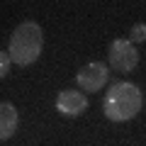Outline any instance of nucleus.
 <instances>
[{
    "label": "nucleus",
    "mask_w": 146,
    "mask_h": 146,
    "mask_svg": "<svg viewBox=\"0 0 146 146\" xmlns=\"http://www.w3.org/2000/svg\"><path fill=\"white\" fill-rule=\"evenodd\" d=\"M110 66L117 73H131L139 66V51L129 39H115L110 44Z\"/></svg>",
    "instance_id": "7ed1b4c3"
},
{
    "label": "nucleus",
    "mask_w": 146,
    "mask_h": 146,
    "mask_svg": "<svg viewBox=\"0 0 146 146\" xmlns=\"http://www.w3.org/2000/svg\"><path fill=\"white\" fill-rule=\"evenodd\" d=\"M141 105H144V95L134 83L119 80L107 90L102 102V112L107 119L112 122H129L131 117L139 115Z\"/></svg>",
    "instance_id": "f257e3e1"
},
{
    "label": "nucleus",
    "mask_w": 146,
    "mask_h": 146,
    "mask_svg": "<svg viewBox=\"0 0 146 146\" xmlns=\"http://www.w3.org/2000/svg\"><path fill=\"white\" fill-rule=\"evenodd\" d=\"M110 80V68L100 61H90L85 66L78 68L76 73V83L80 85V90L85 93H98V90L105 88V83Z\"/></svg>",
    "instance_id": "20e7f679"
},
{
    "label": "nucleus",
    "mask_w": 146,
    "mask_h": 146,
    "mask_svg": "<svg viewBox=\"0 0 146 146\" xmlns=\"http://www.w3.org/2000/svg\"><path fill=\"white\" fill-rule=\"evenodd\" d=\"M17 124H20V115L12 102H0V141L10 139L17 131Z\"/></svg>",
    "instance_id": "423d86ee"
},
{
    "label": "nucleus",
    "mask_w": 146,
    "mask_h": 146,
    "mask_svg": "<svg viewBox=\"0 0 146 146\" xmlns=\"http://www.w3.org/2000/svg\"><path fill=\"white\" fill-rule=\"evenodd\" d=\"M129 42H131V44H141V42H146V25H144V22H136V25H131Z\"/></svg>",
    "instance_id": "0eeeda50"
},
{
    "label": "nucleus",
    "mask_w": 146,
    "mask_h": 146,
    "mask_svg": "<svg viewBox=\"0 0 146 146\" xmlns=\"http://www.w3.org/2000/svg\"><path fill=\"white\" fill-rule=\"evenodd\" d=\"M44 49V34L42 27L36 22H22L10 36V46H7V54H10V61L15 66H29L39 58Z\"/></svg>",
    "instance_id": "f03ea898"
},
{
    "label": "nucleus",
    "mask_w": 146,
    "mask_h": 146,
    "mask_svg": "<svg viewBox=\"0 0 146 146\" xmlns=\"http://www.w3.org/2000/svg\"><path fill=\"white\" fill-rule=\"evenodd\" d=\"M10 66H12V61H10V54H7V51H0V78H5V76H7Z\"/></svg>",
    "instance_id": "6e6552de"
},
{
    "label": "nucleus",
    "mask_w": 146,
    "mask_h": 146,
    "mask_svg": "<svg viewBox=\"0 0 146 146\" xmlns=\"http://www.w3.org/2000/svg\"><path fill=\"white\" fill-rule=\"evenodd\" d=\"M56 110L66 117H78L88 110V98H85L80 90H73V88H66L56 95Z\"/></svg>",
    "instance_id": "39448f33"
}]
</instances>
